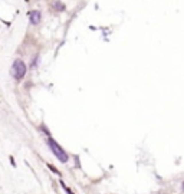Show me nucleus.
Returning a JSON list of instances; mask_svg holds the SVG:
<instances>
[{
  "mask_svg": "<svg viewBox=\"0 0 184 194\" xmlns=\"http://www.w3.org/2000/svg\"><path fill=\"white\" fill-rule=\"evenodd\" d=\"M48 144H49V147H50V150H52V152L55 154V157L60 161V162H66L68 160H69V157H68V154L65 152V150L53 140V138H48Z\"/></svg>",
  "mask_w": 184,
  "mask_h": 194,
  "instance_id": "nucleus-1",
  "label": "nucleus"
},
{
  "mask_svg": "<svg viewBox=\"0 0 184 194\" xmlns=\"http://www.w3.org/2000/svg\"><path fill=\"white\" fill-rule=\"evenodd\" d=\"M26 70H28V68H26V65H25V62H23L22 59H16V60L13 62L12 75H13V78H15L16 81H22V79L25 78V75H26Z\"/></svg>",
  "mask_w": 184,
  "mask_h": 194,
  "instance_id": "nucleus-2",
  "label": "nucleus"
},
{
  "mask_svg": "<svg viewBox=\"0 0 184 194\" xmlns=\"http://www.w3.org/2000/svg\"><path fill=\"white\" fill-rule=\"evenodd\" d=\"M29 19H30V23H32V25H38V23H40V20H42V13H40L39 10H32V12L29 13Z\"/></svg>",
  "mask_w": 184,
  "mask_h": 194,
  "instance_id": "nucleus-3",
  "label": "nucleus"
},
{
  "mask_svg": "<svg viewBox=\"0 0 184 194\" xmlns=\"http://www.w3.org/2000/svg\"><path fill=\"white\" fill-rule=\"evenodd\" d=\"M52 9L53 10H59V12H63L66 7H65V5L62 3V2H59V0H53V2H52Z\"/></svg>",
  "mask_w": 184,
  "mask_h": 194,
  "instance_id": "nucleus-4",
  "label": "nucleus"
},
{
  "mask_svg": "<svg viewBox=\"0 0 184 194\" xmlns=\"http://www.w3.org/2000/svg\"><path fill=\"white\" fill-rule=\"evenodd\" d=\"M48 167H49V168L52 170V173H55V174H58V175H60V171H59L58 168H55V167H53L52 164H48Z\"/></svg>",
  "mask_w": 184,
  "mask_h": 194,
  "instance_id": "nucleus-5",
  "label": "nucleus"
},
{
  "mask_svg": "<svg viewBox=\"0 0 184 194\" xmlns=\"http://www.w3.org/2000/svg\"><path fill=\"white\" fill-rule=\"evenodd\" d=\"M38 59H39V58L36 56V58H35V59L32 60V65H30V68H32V69H35V68L38 66Z\"/></svg>",
  "mask_w": 184,
  "mask_h": 194,
  "instance_id": "nucleus-6",
  "label": "nucleus"
},
{
  "mask_svg": "<svg viewBox=\"0 0 184 194\" xmlns=\"http://www.w3.org/2000/svg\"><path fill=\"white\" fill-rule=\"evenodd\" d=\"M10 164H12L13 167H16V161H15V158H13V157H10Z\"/></svg>",
  "mask_w": 184,
  "mask_h": 194,
  "instance_id": "nucleus-7",
  "label": "nucleus"
},
{
  "mask_svg": "<svg viewBox=\"0 0 184 194\" xmlns=\"http://www.w3.org/2000/svg\"><path fill=\"white\" fill-rule=\"evenodd\" d=\"M181 188H183V190H184V183H183V185H181Z\"/></svg>",
  "mask_w": 184,
  "mask_h": 194,
  "instance_id": "nucleus-8",
  "label": "nucleus"
}]
</instances>
